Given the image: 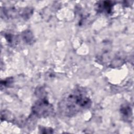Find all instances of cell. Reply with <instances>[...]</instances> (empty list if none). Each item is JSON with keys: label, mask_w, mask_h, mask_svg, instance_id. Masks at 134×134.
<instances>
[{"label": "cell", "mask_w": 134, "mask_h": 134, "mask_svg": "<svg viewBox=\"0 0 134 134\" xmlns=\"http://www.w3.org/2000/svg\"><path fill=\"white\" fill-rule=\"evenodd\" d=\"M92 101L84 88H77L66 94L58 103V110L63 116L72 117L90 108Z\"/></svg>", "instance_id": "6da1fadb"}, {"label": "cell", "mask_w": 134, "mask_h": 134, "mask_svg": "<svg viewBox=\"0 0 134 134\" xmlns=\"http://www.w3.org/2000/svg\"><path fill=\"white\" fill-rule=\"evenodd\" d=\"M33 114L36 116L46 117L51 115L53 111L52 106L44 98H41L35 103L32 108Z\"/></svg>", "instance_id": "7a4b0ae2"}, {"label": "cell", "mask_w": 134, "mask_h": 134, "mask_svg": "<svg viewBox=\"0 0 134 134\" xmlns=\"http://www.w3.org/2000/svg\"><path fill=\"white\" fill-rule=\"evenodd\" d=\"M121 113L124 118H129L130 116V114L131 113L130 107L127 105L122 106L121 108Z\"/></svg>", "instance_id": "3957f363"}, {"label": "cell", "mask_w": 134, "mask_h": 134, "mask_svg": "<svg viewBox=\"0 0 134 134\" xmlns=\"http://www.w3.org/2000/svg\"><path fill=\"white\" fill-rule=\"evenodd\" d=\"M25 39V41L26 42H28V43H29L33 39V36L31 34V33H30V31H28V32H27L26 31L25 32V34H24V38Z\"/></svg>", "instance_id": "277c9868"}]
</instances>
